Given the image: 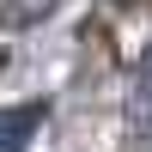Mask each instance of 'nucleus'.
<instances>
[{"instance_id":"obj_1","label":"nucleus","mask_w":152,"mask_h":152,"mask_svg":"<svg viewBox=\"0 0 152 152\" xmlns=\"http://www.w3.org/2000/svg\"><path fill=\"white\" fill-rule=\"evenodd\" d=\"M49 110L43 104H18V110H0V152H24L37 140V128H43Z\"/></svg>"},{"instance_id":"obj_2","label":"nucleus","mask_w":152,"mask_h":152,"mask_svg":"<svg viewBox=\"0 0 152 152\" xmlns=\"http://www.w3.org/2000/svg\"><path fill=\"white\" fill-rule=\"evenodd\" d=\"M55 12H61V0H0V31H31Z\"/></svg>"}]
</instances>
